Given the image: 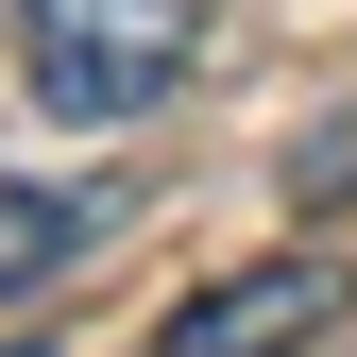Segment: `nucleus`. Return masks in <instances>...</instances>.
Listing matches in <instances>:
<instances>
[{
  "label": "nucleus",
  "instance_id": "1",
  "mask_svg": "<svg viewBox=\"0 0 357 357\" xmlns=\"http://www.w3.org/2000/svg\"><path fill=\"white\" fill-rule=\"evenodd\" d=\"M17 52L52 119H153L204 52V0H17Z\"/></svg>",
  "mask_w": 357,
  "mask_h": 357
},
{
  "label": "nucleus",
  "instance_id": "2",
  "mask_svg": "<svg viewBox=\"0 0 357 357\" xmlns=\"http://www.w3.org/2000/svg\"><path fill=\"white\" fill-rule=\"evenodd\" d=\"M357 306V273L324 238H289V255H238V273H204V289H170V324H153V357H306Z\"/></svg>",
  "mask_w": 357,
  "mask_h": 357
},
{
  "label": "nucleus",
  "instance_id": "3",
  "mask_svg": "<svg viewBox=\"0 0 357 357\" xmlns=\"http://www.w3.org/2000/svg\"><path fill=\"white\" fill-rule=\"evenodd\" d=\"M119 170H17V188H0V306L17 289H52V273H85V255L119 238Z\"/></svg>",
  "mask_w": 357,
  "mask_h": 357
},
{
  "label": "nucleus",
  "instance_id": "4",
  "mask_svg": "<svg viewBox=\"0 0 357 357\" xmlns=\"http://www.w3.org/2000/svg\"><path fill=\"white\" fill-rule=\"evenodd\" d=\"M273 188H289L306 221H340V204H357V102H340V119H306V137L273 153Z\"/></svg>",
  "mask_w": 357,
  "mask_h": 357
}]
</instances>
